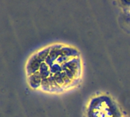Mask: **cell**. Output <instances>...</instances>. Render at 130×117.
Here are the masks:
<instances>
[{
	"label": "cell",
	"mask_w": 130,
	"mask_h": 117,
	"mask_svg": "<svg viewBox=\"0 0 130 117\" xmlns=\"http://www.w3.org/2000/svg\"><path fill=\"white\" fill-rule=\"evenodd\" d=\"M88 117H122L116 103L107 96L93 98L88 109Z\"/></svg>",
	"instance_id": "cell-1"
},
{
	"label": "cell",
	"mask_w": 130,
	"mask_h": 117,
	"mask_svg": "<svg viewBox=\"0 0 130 117\" xmlns=\"http://www.w3.org/2000/svg\"><path fill=\"white\" fill-rule=\"evenodd\" d=\"M50 50L51 46L47 47L43 50L37 53L29 59L27 64V72L29 76L37 72H39L40 65L44 62V61H46Z\"/></svg>",
	"instance_id": "cell-2"
},
{
	"label": "cell",
	"mask_w": 130,
	"mask_h": 117,
	"mask_svg": "<svg viewBox=\"0 0 130 117\" xmlns=\"http://www.w3.org/2000/svg\"><path fill=\"white\" fill-rule=\"evenodd\" d=\"M79 68V60L78 59H72L68 62L64 63L62 65V71L66 74L68 78L71 80L73 78L75 74L78 72Z\"/></svg>",
	"instance_id": "cell-3"
},
{
	"label": "cell",
	"mask_w": 130,
	"mask_h": 117,
	"mask_svg": "<svg viewBox=\"0 0 130 117\" xmlns=\"http://www.w3.org/2000/svg\"><path fill=\"white\" fill-rule=\"evenodd\" d=\"M42 80H43V78L40 75V72H37L34 73L33 75H31L28 77L29 85L34 89L38 88L41 85Z\"/></svg>",
	"instance_id": "cell-4"
},
{
	"label": "cell",
	"mask_w": 130,
	"mask_h": 117,
	"mask_svg": "<svg viewBox=\"0 0 130 117\" xmlns=\"http://www.w3.org/2000/svg\"><path fill=\"white\" fill-rule=\"evenodd\" d=\"M53 76L55 81H56V83L59 85H63L68 84L69 82V80H70L64 72L56 73Z\"/></svg>",
	"instance_id": "cell-5"
},
{
	"label": "cell",
	"mask_w": 130,
	"mask_h": 117,
	"mask_svg": "<svg viewBox=\"0 0 130 117\" xmlns=\"http://www.w3.org/2000/svg\"><path fill=\"white\" fill-rule=\"evenodd\" d=\"M40 73V75L42 77L43 79L44 78H48V77H50V69H49L48 67V65L46 63V62H43L41 65H40V70H39Z\"/></svg>",
	"instance_id": "cell-6"
},
{
	"label": "cell",
	"mask_w": 130,
	"mask_h": 117,
	"mask_svg": "<svg viewBox=\"0 0 130 117\" xmlns=\"http://www.w3.org/2000/svg\"><path fill=\"white\" fill-rule=\"evenodd\" d=\"M41 87L45 91H50L51 90V86H50V84L48 78H44L42 80Z\"/></svg>",
	"instance_id": "cell-7"
}]
</instances>
